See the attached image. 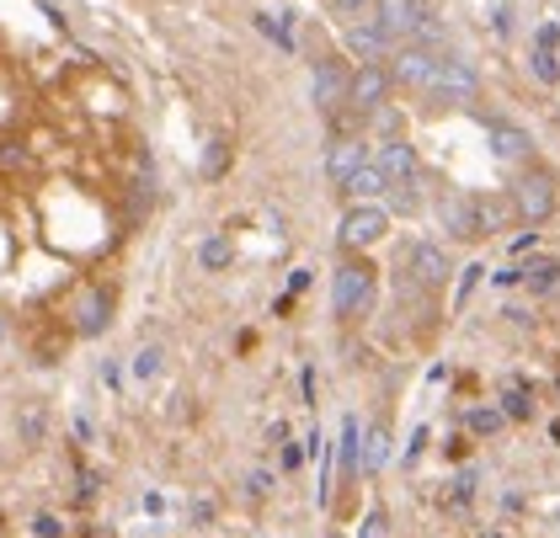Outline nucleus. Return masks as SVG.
Segmentation results:
<instances>
[{
	"mask_svg": "<svg viewBox=\"0 0 560 538\" xmlns=\"http://www.w3.org/2000/svg\"><path fill=\"white\" fill-rule=\"evenodd\" d=\"M374 304H380V267L369 256H342L331 272V315L352 326V320L374 315Z\"/></svg>",
	"mask_w": 560,
	"mask_h": 538,
	"instance_id": "obj_1",
	"label": "nucleus"
},
{
	"mask_svg": "<svg viewBox=\"0 0 560 538\" xmlns=\"http://www.w3.org/2000/svg\"><path fill=\"white\" fill-rule=\"evenodd\" d=\"M508 198H513L517 219L528 224V230H539V224H550L560 208V176L545 161H534V166L513 171V187H508Z\"/></svg>",
	"mask_w": 560,
	"mask_h": 538,
	"instance_id": "obj_2",
	"label": "nucleus"
},
{
	"mask_svg": "<svg viewBox=\"0 0 560 538\" xmlns=\"http://www.w3.org/2000/svg\"><path fill=\"white\" fill-rule=\"evenodd\" d=\"M389 213L385 203H347L342 219H337V250L342 256H369L389 235Z\"/></svg>",
	"mask_w": 560,
	"mask_h": 538,
	"instance_id": "obj_3",
	"label": "nucleus"
},
{
	"mask_svg": "<svg viewBox=\"0 0 560 538\" xmlns=\"http://www.w3.org/2000/svg\"><path fill=\"white\" fill-rule=\"evenodd\" d=\"M347 96H352V65H342V59H315V70H310V102H315V113H326L337 124L347 113Z\"/></svg>",
	"mask_w": 560,
	"mask_h": 538,
	"instance_id": "obj_4",
	"label": "nucleus"
},
{
	"mask_svg": "<svg viewBox=\"0 0 560 538\" xmlns=\"http://www.w3.org/2000/svg\"><path fill=\"white\" fill-rule=\"evenodd\" d=\"M438 107H470L475 96H480V70H475L465 54H443V65H438V81L428 91Z\"/></svg>",
	"mask_w": 560,
	"mask_h": 538,
	"instance_id": "obj_5",
	"label": "nucleus"
},
{
	"mask_svg": "<svg viewBox=\"0 0 560 538\" xmlns=\"http://www.w3.org/2000/svg\"><path fill=\"white\" fill-rule=\"evenodd\" d=\"M428 16H432L428 0H374V5H369V22H374L395 48H400V43H417Z\"/></svg>",
	"mask_w": 560,
	"mask_h": 538,
	"instance_id": "obj_6",
	"label": "nucleus"
},
{
	"mask_svg": "<svg viewBox=\"0 0 560 538\" xmlns=\"http://www.w3.org/2000/svg\"><path fill=\"white\" fill-rule=\"evenodd\" d=\"M438 65H443V54H438V48H422V43H400V48L389 54V75H395V85H400V91H417V96L432 91Z\"/></svg>",
	"mask_w": 560,
	"mask_h": 538,
	"instance_id": "obj_7",
	"label": "nucleus"
},
{
	"mask_svg": "<svg viewBox=\"0 0 560 538\" xmlns=\"http://www.w3.org/2000/svg\"><path fill=\"white\" fill-rule=\"evenodd\" d=\"M417 289H443L448 278H454V256H448V246L443 241H411L406 246V267H400Z\"/></svg>",
	"mask_w": 560,
	"mask_h": 538,
	"instance_id": "obj_8",
	"label": "nucleus"
},
{
	"mask_svg": "<svg viewBox=\"0 0 560 538\" xmlns=\"http://www.w3.org/2000/svg\"><path fill=\"white\" fill-rule=\"evenodd\" d=\"M389 91H395L389 65H352V96H347V113H352V118H374L380 107H389Z\"/></svg>",
	"mask_w": 560,
	"mask_h": 538,
	"instance_id": "obj_9",
	"label": "nucleus"
},
{
	"mask_svg": "<svg viewBox=\"0 0 560 538\" xmlns=\"http://www.w3.org/2000/svg\"><path fill=\"white\" fill-rule=\"evenodd\" d=\"M369 161H374V155H369V139H363V133H331V144H326V182L342 192Z\"/></svg>",
	"mask_w": 560,
	"mask_h": 538,
	"instance_id": "obj_10",
	"label": "nucleus"
},
{
	"mask_svg": "<svg viewBox=\"0 0 560 538\" xmlns=\"http://www.w3.org/2000/svg\"><path fill=\"white\" fill-rule=\"evenodd\" d=\"M438 224H443L448 241H486V230H480V198H470V192H443Z\"/></svg>",
	"mask_w": 560,
	"mask_h": 538,
	"instance_id": "obj_11",
	"label": "nucleus"
},
{
	"mask_svg": "<svg viewBox=\"0 0 560 538\" xmlns=\"http://www.w3.org/2000/svg\"><path fill=\"white\" fill-rule=\"evenodd\" d=\"M374 166L389 176V187H417L422 182V155H417L411 139H385L380 155H374Z\"/></svg>",
	"mask_w": 560,
	"mask_h": 538,
	"instance_id": "obj_12",
	"label": "nucleus"
},
{
	"mask_svg": "<svg viewBox=\"0 0 560 538\" xmlns=\"http://www.w3.org/2000/svg\"><path fill=\"white\" fill-rule=\"evenodd\" d=\"M486 139H491V155L502 161V166H534V133L517 124H486Z\"/></svg>",
	"mask_w": 560,
	"mask_h": 538,
	"instance_id": "obj_13",
	"label": "nucleus"
},
{
	"mask_svg": "<svg viewBox=\"0 0 560 538\" xmlns=\"http://www.w3.org/2000/svg\"><path fill=\"white\" fill-rule=\"evenodd\" d=\"M70 315H75V320H70V326H75V336H102L107 326H113V293L96 289V283H86Z\"/></svg>",
	"mask_w": 560,
	"mask_h": 538,
	"instance_id": "obj_14",
	"label": "nucleus"
},
{
	"mask_svg": "<svg viewBox=\"0 0 560 538\" xmlns=\"http://www.w3.org/2000/svg\"><path fill=\"white\" fill-rule=\"evenodd\" d=\"M342 48H347V59H358V65H389V54H395V43L374 22H352L342 33Z\"/></svg>",
	"mask_w": 560,
	"mask_h": 538,
	"instance_id": "obj_15",
	"label": "nucleus"
},
{
	"mask_svg": "<svg viewBox=\"0 0 560 538\" xmlns=\"http://www.w3.org/2000/svg\"><path fill=\"white\" fill-rule=\"evenodd\" d=\"M363 437H369V426H363L358 416H342V437H337V475H342L347 486L363 475Z\"/></svg>",
	"mask_w": 560,
	"mask_h": 538,
	"instance_id": "obj_16",
	"label": "nucleus"
},
{
	"mask_svg": "<svg viewBox=\"0 0 560 538\" xmlns=\"http://www.w3.org/2000/svg\"><path fill=\"white\" fill-rule=\"evenodd\" d=\"M342 198H347V203H380V198H389V176L374 166V161H369V166H363L342 187Z\"/></svg>",
	"mask_w": 560,
	"mask_h": 538,
	"instance_id": "obj_17",
	"label": "nucleus"
},
{
	"mask_svg": "<svg viewBox=\"0 0 560 538\" xmlns=\"http://www.w3.org/2000/svg\"><path fill=\"white\" fill-rule=\"evenodd\" d=\"M389 454H395V448H389V426H369V437H363V475L374 480L389 464Z\"/></svg>",
	"mask_w": 560,
	"mask_h": 538,
	"instance_id": "obj_18",
	"label": "nucleus"
},
{
	"mask_svg": "<svg viewBox=\"0 0 560 538\" xmlns=\"http://www.w3.org/2000/svg\"><path fill=\"white\" fill-rule=\"evenodd\" d=\"M508 219H517L513 198H480V230H486V235H497Z\"/></svg>",
	"mask_w": 560,
	"mask_h": 538,
	"instance_id": "obj_19",
	"label": "nucleus"
},
{
	"mask_svg": "<svg viewBox=\"0 0 560 538\" xmlns=\"http://www.w3.org/2000/svg\"><path fill=\"white\" fill-rule=\"evenodd\" d=\"M198 261H203L209 272H224V267L235 261V246H230V235H209V241L198 246Z\"/></svg>",
	"mask_w": 560,
	"mask_h": 538,
	"instance_id": "obj_20",
	"label": "nucleus"
},
{
	"mask_svg": "<svg viewBox=\"0 0 560 538\" xmlns=\"http://www.w3.org/2000/svg\"><path fill=\"white\" fill-rule=\"evenodd\" d=\"M523 283L534 293H550L560 283V261H528V267H523Z\"/></svg>",
	"mask_w": 560,
	"mask_h": 538,
	"instance_id": "obj_21",
	"label": "nucleus"
},
{
	"mask_svg": "<svg viewBox=\"0 0 560 538\" xmlns=\"http://www.w3.org/2000/svg\"><path fill=\"white\" fill-rule=\"evenodd\" d=\"M502 421H508V416L497 411V406H475V411H465V426H470L475 437H491V432H502Z\"/></svg>",
	"mask_w": 560,
	"mask_h": 538,
	"instance_id": "obj_22",
	"label": "nucleus"
},
{
	"mask_svg": "<svg viewBox=\"0 0 560 538\" xmlns=\"http://www.w3.org/2000/svg\"><path fill=\"white\" fill-rule=\"evenodd\" d=\"M486 283V267L480 261H470V267H459V283H454V309H465L470 304V293Z\"/></svg>",
	"mask_w": 560,
	"mask_h": 538,
	"instance_id": "obj_23",
	"label": "nucleus"
},
{
	"mask_svg": "<svg viewBox=\"0 0 560 538\" xmlns=\"http://www.w3.org/2000/svg\"><path fill=\"white\" fill-rule=\"evenodd\" d=\"M528 70L539 75L545 85L560 81V65H556V48H545V43H534V54H528Z\"/></svg>",
	"mask_w": 560,
	"mask_h": 538,
	"instance_id": "obj_24",
	"label": "nucleus"
},
{
	"mask_svg": "<svg viewBox=\"0 0 560 538\" xmlns=\"http://www.w3.org/2000/svg\"><path fill=\"white\" fill-rule=\"evenodd\" d=\"M358 538H389V512H385V506H369V512H363Z\"/></svg>",
	"mask_w": 560,
	"mask_h": 538,
	"instance_id": "obj_25",
	"label": "nucleus"
},
{
	"mask_svg": "<svg viewBox=\"0 0 560 538\" xmlns=\"http://www.w3.org/2000/svg\"><path fill=\"white\" fill-rule=\"evenodd\" d=\"M374 133H380V144H385V139H406L400 113H395V107H380V113H374Z\"/></svg>",
	"mask_w": 560,
	"mask_h": 538,
	"instance_id": "obj_26",
	"label": "nucleus"
},
{
	"mask_svg": "<svg viewBox=\"0 0 560 538\" xmlns=\"http://www.w3.org/2000/svg\"><path fill=\"white\" fill-rule=\"evenodd\" d=\"M502 416H513V421H528V416H534V400H528V389H508V395H502Z\"/></svg>",
	"mask_w": 560,
	"mask_h": 538,
	"instance_id": "obj_27",
	"label": "nucleus"
},
{
	"mask_svg": "<svg viewBox=\"0 0 560 538\" xmlns=\"http://www.w3.org/2000/svg\"><path fill=\"white\" fill-rule=\"evenodd\" d=\"M155 373H161V347L133 352V378H155Z\"/></svg>",
	"mask_w": 560,
	"mask_h": 538,
	"instance_id": "obj_28",
	"label": "nucleus"
},
{
	"mask_svg": "<svg viewBox=\"0 0 560 538\" xmlns=\"http://www.w3.org/2000/svg\"><path fill=\"white\" fill-rule=\"evenodd\" d=\"M224 166H230V144H224V139H209V155H203V176H219Z\"/></svg>",
	"mask_w": 560,
	"mask_h": 538,
	"instance_id": "obj_29",
	"label": "nucleus"
},
{
	"mask_svg": "<svg viewBox=\"0 0 560 538\" xmlns=\"http://www.w3.org/2000/svg\"><path fill=\"white\" fill-rule=\"evenodd\" d=\"M272 486H278V480H272V475H267V469H252V475H246V496H267V491H272Z\"/></svg>",
	"mask_w": 560,
	"mask_h": 538,
	"instance_id": "obj_30",
	"label": "nucleus"
},
{
	"mask_svg": "<svg viewBox=\"0 0 560 538\" xmlns=\"http://www.w3.org/2000/svg\"><path fill=\"white\" fill-rule=\"evenodd\" d=\"M0 166L22 171V166H27V150H22V144H0Z\"/></svg>",
	"mask_w": 560,
	"mask_h": 538,
	"instance_id": "obj_31",
	"label": "nucleus"
},
{
	"mask_svg": "<svg viewBox=\"0 0 560 538\" xmlns=\"http://www.w3.org/2000/svg\"><path fill=\"white\" fill-rule=\"evenodd\" d=\"M33 534H38V538H65V528H59V517H48V512H44V517L33 523Z\"/></svg>",
	"mask_w": 560,
	"mask_h": 538,
	"instance_id": "obj_32",
	"label": "nucleus"
},
{
	"mask_svg": "<svg viewBox=\"0 0 560 538\" xmlns=\"http://www.w3.org/2000/svg\"><path fill=\"white\" fill-rule=\"evenodd\" d=\"M534 246H539V230H523V235H517L508 250H513V256H523V250H534Z\"/></svg>",
	"mask_w": 560,
	"mask_h": 538,
	"instance_id": "obj_33",
	"label": "nucleus"
},
{
	"mask_svg": "<svg viewBox=\"0 0 560 538\" xmlns=\"http://www.w3.org/2000/svg\"><path fill=\"white\" fill-rule=\"evenodd\" d=\"M513 283H523V267H502V272H497V289H513Z\"/></svg>",
	"mask_w": 560,
	"mask_h": 538,
	"instance_id": "obj_34",
	"label": "nucleus"
},
{
	"mask_svg": "<svg viewBox=\"0 0 560 538\" xmlns=\"http://www.w3.org/2000/svg\"><path fill=\"white\" fill-rule=\"evenodd\" d=\"M304 454H310V448H283V469H300Z\"/></svg>",
	"mask_w": 560,
	"mask_h": 538,
	"instance_id": "obj_35",
	"label": "nucleus"
},
{
	"mask_svg": "<svg viewBox=\"0 0 560 538\" xmlns=\"http://www.w3.org/2000/svg\"><path fill=\"white\" fill-rule=\"evenodd\" d=\"M331 5H337V11H369L374 0H331Z\"/></svg>",
	"mask_w": 560,
	"mask_h": 538,
	"instance_id": "obj_36",
	"label": "nucleus"
}]
</instances>
